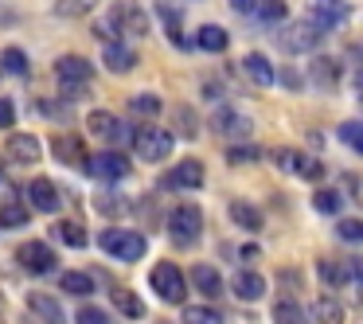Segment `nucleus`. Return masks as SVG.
Segmentation results:
<instances>
[{
  "label": "nucleus",
  "mask_w": 363,
  "mask_h": 324,
  "mask_svg": "<svg viewBox=\"0 0 363 324\" xmlns=\"http://www.w3.org/2000/svg\"><path fill=\"white\" fill-rule=\"evenodd\" d=\"M55 79H59V86H63L67 98H86L90 82H94V67L82 55H63L55 63Z\"/></svg>",
  "instance_id": "f257e3e1"
},
{
  "label": "nucleus",
  "mask_w": 363,
  "mask_h": 324,
  "mask_svg": "<svg viewBox=\"0 0 363 324\" xmlns=\"http://www.w3.org/2000/svg\"><path fill=\"white\" fill-rule=\"evenodd\" d=\"M324 43V32L313 24V20H293V24H285L281 32H277V48L289 51V55H305V51H316Z\"/></svg>",
  "instance_id": "f03ea898"
},
{
  "label": "nucleus",
  "mask_w": 363,
  "mask_h": 324,
  "mask_svg": "<svg viewBox=\"0 0 363 324\" xmlns=\"http://www.w3.org/2000/svg\"><path fill=\"white\" fill-rule=\"evenodd\" d=\"M98 246H102L106 254H113V258H121V262H141L145 250H149V242H145L137 230H121V227H106L102 235H98Z\"/></svg>",
  "instance_id": "7ed1b4c3"
},
{
  "label": "nucleus",
  "mask_w": 363,
  "mask_h": 324,
  "mask_svg": "<svg viewBox=\"0 0 363 324\" xmlns=\"http://www.w3.org/2000/svg\"><path fill=\"white\" fill-rule=\"evenodd\" d=\"M149 281H152V293L164 297L168 305H184V297H188V281H184V269L176 262H157L149 269Z\"/></svg>",
  "instance_id": "20e7f679"
},
{
  "label": "nucleus",
  "mask_w": 363,
  "mask_h": 324,
  "mask_svg": "<svg viewBox=\"0 0 363 324\" xmlns=\"http://www.w3.org/2000/svg\"><path fill=\"white\" fill-rule=\"evenodd\" d=\"M137 149V157L149 160V164H160V160H168V152L176 149L172 145V133L168 129H157V125H141L133 133V141H129Z\"/></svg>",
  "instance_id": "39448f33"
},
{
  "label": "nucleus",
  "mask_w": 363,
  "mask_h": 324,
  "mask_svg": "<svg viewBox=\"0 0 363 324\" xmlns=\"http://www.w3.org/2000/svg\"><path fill=\"white\" fill-rule=\"evenodd\" d=\"M199 230H203V211L196 203L172 207V215H168V235H172L176 246H191L199 238Z\"/></svg>",
  "instance_id": "423d86ee"
},
{
  "label": "nucleus",
  "mask_w": 363,
  "mask_h": 324,
  "mask_svg": "<svg viewBox=\"0 0 363 324\" xmlns=\"http://www.w3.org/2000/svg\"><path fill=\"white\" fill-rule=\"evenodd\" d=\"M86 172L94 176V180H102V184H121L129 172H133V164H129V157L125 152H98V157H90L86 160Z\"/></svg>",
  "instance_id": "0eeeda50"
},
{
  "label": "nucleus",
  "mask_w": 363,
  "mask_h": 324,
  "mask_svg": "<svg viewBox=\"0 0 363 324\" xmlns=\"http://www.w3.org/2000/svg\"><path fill=\"white\" fill-rule=\"evenodd\" d=\"M274 164L281 168V172L297 176V180H324V164L316 157H308V152H297V149H277L274 152Z\"/></svg>",
  "instance_id": "6e6552de"
},
{
  "label": "nucleus",
  "mask_w": 363,
  "mask_h": 324,
  "mask_svg": "<svg viewBox=\"0 0 363 324\" xmlns=\"http://www.w3.org/2000/svg\"><path fill=\"white\" fill-rule=\"evenodd\" d=\"M211 129L215 133L223 137V141H246V137H250V118H246V113H238L235 106H219V110L211 113Z\"/></svg>",
  "instance_id": "1a4fd4ad"
},
{
  "label": "nucleus",
  "mask_w": 363,
  "mask_h": 324,
  "mask_svg": "<svg viewBox=\"0 0 363 324\" xmlns=\"http://www.w3.org/2000/svg\"><path fill=\"white\" fill-rule=\"evenodd\" d=\"M308 20L320 32H328V28H340L352 20V4L347 0H308Z\"/></svg>",
  "instance_id": "9d476101"
},
{
  "label": "nucleus",
  "mask_w": 363,
  "mask_h": 324,
  "mask_svg": "<svg viewBox=\"0 0 363 324\" xmlns=\"http://www.w3.org/2000/svg\"><path fill=\"white\" fill-rule=\"evenodd\" d=\"M16 262L28 269V274H51V269H59V258H55V250H51L48 242H24L16 250Z\"/></svg>",
  "instance_id": "9b49d317"
},
{
  "label": "nucleus",
  "mask_w": 363,
  "mask_h": 324,
  "mask_svg": "<svg viewBox=\"0 0 363 324\" xmlns=\"http://www.w3.org/2000/svg\"><path fill=\"white\" fill-rule=\"evenodd\" d=\"M90 133L102 137L106 145H129L133 141V129H129L125 121H118L113 113H106V110L90 113Z\"/></svg>",
  "instance_id": "f8f14e48"
},
{
  "label": "nucleus",
  "mask_w": 363,
  "mask_h": 324,
  "mask_svg": "<svg viewBox=\"0 0 363 324\" xmlns=\"http://www.w3.org/2000/svg\"><path fill=\"white\" fill-rule=\"evenodd\" d=\"M164 188H180V191H196V188H203V164H199L196 157L180 160V164H176L172 172L164 176Z\"/></svg>",
  "instance_id": "ddd939ff"
},
{
  "label": "nucleus",
  "mask_w": 363,
  "mask_h": 324,
  "mask_svg": "<svg viewBox=\"0 0 363 324\" xmlns=\"http://www.w3.org/2000/svg\"><path fill=\"white\" fill-rule=\"evenodd\" d=\"M4 152H9L16 164H35V160L43 157V141L32 133H12L9 145H4Z\"/></svg>",
  "instance_id": "4468645a"
},
{
  "label": "nucleus",
  "mask_w": 363,
  "mask_h": 324,
  "mask_svg": "<svg viewBox=\"0 0 363 324\" xmlns=\"http://www.w3.org/2000/svg\"><path fill=\"white\" fill-rule=\"evenodd\" d=\"M102 63H106V71L125 74V71H133V67H137V51L129 48V43H121V40H106V48H102Z\"/></svg>",
  "instance_id": "2eb2a0df"
},
{
  "label": "nucleus",
  "mask_w": 363,
  "mask_h": 324,
  "mask_svg": "<svg viewBox=\"0 0 363 324\" xmlns=\"http://www.w3.org/2000/svg\"><path fill=\"white\" fill-rule=\"evenodd\" d=\"M28 199H32V207H40L43 215H55L59 207H63V196H59V188L51 180H32L28 184Z\"/></svg>",
  "instance_id": "dca6fc26"
},
{
  "label": "nucleus",
  "mask_w": 363,
  "mask_h": 324,
  "mask_svg": "<svg viewBox=\"0 0 363 324\" xmlns=\"http://www.w3.org/2000/svg\"><path fill=\"white\" fill-rule=\"evenodd\" d=\"M51 157L67 168H86V160H90L79 137H55V141H51Z\"/></svg>",
  "instance_id": "f3484780"
},
{
  "label": "nucleus",
  "mask_w": 363,
  "mask_h": 324,
  "mask_svg": "<svg viewBox=\"0 0 363 324\" xmlns=\"http://www.w3.org/2000/svg\"><path fill=\"white\" fill-rule=\"evenodd\" d=\"M308 79L320 90H336L340 86V63L332 55H313L308 59Z\"/></svg>",
  "instance_id": "a211bd4d"
},
{
  "label": "nucleus",
  "mask_w": 363,
  "mask_h": 324,
  "mask_svg": "<svg viewBox=\"0 0 363 324\" xmlns=\"http://www.w3.org/2000/svg\"><path fill=\"white\" fill-rule=\"evenodd\" d=\"M230 289L242 301H262L266 297V277H262L258 269H238V274L230 277Z\"/></svg>",
  "instance_id": "6ab92c4d"
},
{
  "label": "nucleus",
  "mask_w": 363,
  "mask_h": 324,
  "mask_svg": "<svg viewBox=\"0 0 363 324\" xmlns=\"http://www.w3.org/2000/svg\"><path fill=\"white\" fill-rule=\"evenodd\" d=\"M242 74L254 82V86H274V82H277L274 63H269L266 55H258V51H250V55L242 59Z\"/></svg>",
  "instance_id": "aec40b11"
},
{
  "label": "nucleus",
  "mask_w": 363,
  "mask_h": 324,
  "mask_svg": "<svg viewBox=\"0 0 363 324\" xmlns=\"http://www.w3.org/2000/svg\"><path fill=\"white\" fill-rule=\"evenodd\" d=\"M28 308H32L35 320H43V324H67V316H63V308H59V301L48 297V293H28Z\"/></svg>",
  "instance_id": "412c9836"
},
{
  "label": "nucleus",
  "mask_w": 363,
  "mask_h": 324,
  "mask_svg": "<svg viewBox=\"0 0 363 324\" xmlns=\"http://www.w3.org/2000/svg\"><path fill=\"white\" fill-rule=\"evenodd\" d=\"M113 24H118V32H125V35H145L149 32V20H145V12L137 9V4H125V9L113 12Z\"/></svg>",
  "instance_id": "4be33fe9"
},
{
  "label": "nucleus",
  "mask_w": 363,
  "mask_h": 324,
  "mask_svg": "<svg viewBox=\"0 0 363 324\" xmlns=\"http://www.w3.org/2000/svg\"><path fill=\"white\" fill-rule=\"evenodd\" d=\"M51 238H59V242L82 250V246H86V227H82L79 219H59L55 227H51Z\"/></svg>",
  "instance_id": "5701e85b"
},
{
  "label": "nucleus",
  "mask_w": 363,
  "mask_h": 324,
  "mask_svg": "<svg viewBox=\"0 0 363 324\" xmlns=\"http://www.w3.org/2000/svg\"><path fill=\"white\" fill-rule=\"evenodd\" d=\"M191 285H196L203 297H219V293H223V277H219V269H215V266H196V269H191Z\"/></svg>",
  "instance_id": "b1692460"
},
{
  "label": "nucleus",
  "mask_w": 363,
  "mask_h": 324,
  "mask_svg": "<svg viewBox=\"0 0 363 324\" xmlns=\"http://www.w3.org/2000/svg\"><path fill=\"white\" fill-rule=\"evenodd\" d=\"M227 43H230V35L223 32V28H215V24H203L196 32V48L199 51H211V55H219V51H227Z\"/></svg>",
  "instance_id": "393cba45"
},
{
  "label": "nucleus",
  "mask_w": 363,
  "mask_h": 324,
  "mask_svg": "<svg viewBox=\"0 0 363 324\" xmlns=\"http://www.w3.org/2000/svg\"><path fill=\"white\" fill-rule=\"evenodd\" d=\"M313 316H316V324H344L347 320L344 305H340L336 297H316L313 301Z\"/></svg>",
  "instance_id": "a878e982"
},
{
  "label": "nucleus",
  "mask_w": 363,
  "mask_h": 324,
  "mask_svg": "<svg viewBox=\"0 0 363 324\" xmlns=\"http://www.w3.org/2000/svg\"><path fill=\"white\" fill-rule=\"evenodd\" d=\"M113 305H118V313L129 316V320H141V316H145V305H141V297H137L133 289H121V285H113Z\"/></svg>",
  "instance_id": "bb28decb"
},
{
  "label": "nucleus",
  "mask_w": 363,
  "mask_h": 324,
  "mask_svg": "<svg viewBox=\"0 0 363 324\" xmlns=\"http://www.w3.org/2000/svg\"><path fill=\"white\" fill-rule=\"evenodd\" d=\"M230 219L242 230H262V211L254 203H246V199H235V203H230Z\"/></svg>",
  "instance_id": "cd10ccee"
},
{
  "label": "nucleus",
  "mask_w": 363,
  "mask_h": 324,
  "mask_svg": "<svg viewBox=\"0 0 363 324\" xmlns=\"http://www.w3.org/2000/svg\"><path fill=\"white\" fill-rule=\"evenodd\" d=\"M254 16H258L262 24H277V20L289 16V4H285V0H258V4H254Z\"/></svg>",
  "instance_id": "c85d7f7f"
},
{
  "label": "nucleus",
  "mask_w": 363,
  "mask_h": 324,
  "mask_svg": "<svg viewBox=\"0 0 363 324\" xmlns=\"http://www.w3.org/2000/svg\"><path fill=\"white\" fill-rule=\"evenodd\" d=\"M63 293H71V297H90L94 293V277L90 274H63Z\"/></svg>",
  "instance_id": "c756f323"
},
{
  "label": "nucleus",
  "mask_w": 363,
  "mask_h": 324,
  "mask_svg": "<svg viewBox=\"0 0 363 324\" xmlns=\"http://www.w3.org/2000/svg\"><path fill=\"white\" fill-rule=\"evenodd\" d=\"M35 110H40V118H51V121H67L71 118V102H59V98H40L35 102Z\"/></svg>",
  "instance_id": "7c9ffc66"
},
{
  "label": "nucleus",
  "mask_w": 363,
  "mask_h": 324,
  "mask_svg": "<svg viewBox=\"0 0 363 324\" xmlns=\"http://www.w3.org/2000/svg\"><path fill=\"white\" fill-rule=\"evenodd\" d=\"M98 211H102L106 219H121V215H129L133 207H129L125 196H106L102 191V196H98Z\"/></svg>",
  "instance_id": "2f4dec72"
},
{
  "label": "nucleus",
  "mask_w": 363,
  "mask_h": 324,
  "mask_svg": "<svg viewBox=\"0 0 363 324\" xmlns=\"http://www.w3.org/2000/svg\"><path fill=\"white\" fill-rule=\"evenodd\" d=\"M274 324H305V308L297 301H277L274 305Z\"/></svg>",
  "instance_id": "473e14b6"
},
{
  "label": "nucleus",
  "mask_w": 363,
  "mask_h": 324,
  "mask_svg": "<svg viewBox=\"0 0 363 324\" xmlns=\"http://www.w3.org/2000/svg\"><path fill=\"white\" fill-rule=\"evenodd\" d=\"M313 207L320 215H340V207H344V196H340L336 188H320L316 191V199H313Z\"/></svg>",
  "instance_id": "72a5a7b5"
},
{
  "label": "nucleus",
  "mask_w": 363,
  "mask_h": 324,
  "mask_svg": "<svg viewBox=\"0 0 363 324\" xmlns=\"http://www.w3.org/2000/svg\"><path fill=\"white\" fill-rule=\"evenodd\" d=\"M184 324H223V313L207 305H188L184 308Z\"/></svg>",
  "instance_id": "f704fd0d"
},
{
  "label": "nucleus",
  "mask_w": 363,
  "mask_h": 324,
  "mask_svg": "<svg viewBox=\"0 0 363 324\" xmlns=\"http://www.w3.org/2000/svg\"><path fill=\"white\" fill-rule=\"evenodd\" d=\"M157 12H160V20H164V32L172 35V43H176V48H188V40L180 35V12H176V9H168V4H157Z\"/></svg>",
  "instance_id": "c9c22d12"
},
{
  "label": "nucleus",
  "mask_w": 363,
  "mask_h": 324,
  "mask_svg": "<svg viewBox=\"0 0 363 324\" xmlns=\"http://www.w3.org/2000/svg\"><path fill=\"white\" fill-rule=\"evenodd\" d=\"M0 71L28 74V55H24L20 48H4V51H0Z\"/></svg>",
  "instance_id": "e433bc0d"
},
{
  "label": "nucleus",
  "mask_w": 363,
  "mask_h": 324,
  "mask_svg": "<svg viewBox=\"0 0 363 324\" xmlns=\"http://www.w3.org/2000/svg\"><path fill=\"white\" fill-rule=\"evenodd\" d=\"M172 121H176V129H180L184 137H196L199 133V121H196V110H191V106H176Z\"/></svg>",
  "instance_id": "4c0bfd02"
},
{
  "label": "nucleus",
  "mask_w": 363,
  "mask_h": 324,
  "mask_svg": "<svg viewBox=\"0 0 363 324\" xmlns=\"http://www.w3.org/2000/svg\"><path fill=\"white\" fill-rule=\"evenodd\" d=\"M340 141L363 157V121H344V125H340Z\"/></svg>",
  "instance_id": "58836bf2"
},
{
  "label": "nucleus",
  "mask_w": 363,
  "mask_h": 324,
  "mask_svg": "<svg viewBox=\"0 0 363 324\" xmlns=\"http://www.w3.org/2000/svg\"><path fill=\"white\" fill-rule=\"evenodd\" d=\"M98 0H55V16H86V12H94Z\"/></svg>",
  "instance_id": "ea45409f"
},
{
  "label": "nucleus",
  "mask_w": 363,
  "mask_h": 324,
  "mask_svg": "<svg viewBox=\"0 0 363 324\" xmlns=\"http://www.w3.org/2000/svg\"><path fill=\"white\" fill-rule=\"evenodd\" d=\"M28 219H32V215H28L20 203H4V207H0V227H24Z\"/></svg>",
  "instance_id": "a19ab883"
},
{
  "label": "nucleus",
  "mask_w": 363,
  "mask_h": 324,
  "mask_svg": "<svg viewBox=\"0 0 363 324\" xmlns=\"http://www.w3.org/2000/svg\"><path fill=\"white\" fill-rule=\"evenodd\" d=\"M316 269H320V281H324V285H340V289L347 285V269L336 266V262H320Z\"/></svg>",
  "instance_id": "79ce46f5"
},
{
  "label": "nucleus",
  "mask_w": 363,
  "mask_h": 324,
  "mask_svg": "<svg viewBox=\"0 0 363 324\" xmlns=\"http://www.w3.org/2000/svg\"><path fill=\"white\" fill-rule=\"evenodd\" d=\"M336 230L344 242H363V219H340Z\"/></svg>",
  "instance_id": "37998d69"
},
{
  "label": "nucleus",
  "mask_w": 363,
  "mask_h": 324,
  "mask_svg": "<svg viewBox=\"0 0 363 324\" xmlns=\"http://www.w3.org/2000/svg\"><path fill=\"white\" fill-rule=\"evenodd\" d=\"M74 320L79 324H110V316H106L102 308H94V305H82L79 313H74Z\"/></svg>",
  "instance_id": "c03bdc74"
},
{
  "label": "nucleus",
  "mask_w": 363,
  "mask_h": 324,
  "mask_svg": "<svg viewBox=\"0 0 363 324\" xmlns=\"http://www.w3.org/2000/svg\"><path fill=\"white\" fill-rule=\"evenodd\" d=\"M133 110H137V113H145V118H157V113H160V98L141 94V98H133Z\"/></svg>",
  "instance_id": "a18cd8bd"
},
{
  "label": "nucleus",
  "mask_w": 363,
  "mask_h": 324,
  "mask_svg": "<svg viewBox=\"0 0 363 324\" xmlns=\"http://www.w3.org/2000/svg\"><path fill=\"white\" fill-rule=\"evenodd\" d=\"M227 160H230V164H242V160H258V149H254V145H238V141H235V149L227 152Z\"/></svg>",
  "instance_id": "49530a36"
},
{
  "label": "nucleus",
  "mask_w": 363,
  "mask_h": 324,
  "mask_svg": "<svg viewBox=\"0 0 363 324\" xmlns=\"http://www.w3.org/2000/svg\"><path fill=\"white\" fill-rule=\"evenodd\" d=\"M12 125H16V106H12V98H0V129Z\"/></svg>",
  "instance_id": "de8ad7c7"
},
{
  "label": "nucleus",
  "mask_w": 363,
  "mask_h": 324,
  "mask_svg": "<svg viewBox=\"0 0 363 324\" xmlns=\"http://www.w3.org/2000/svg\"><path fill=\"white\" fill-rule=\"evenodd\" d=\"M16 199H20V188L0 176V207H4V203H16Z\"/></svg>",
  "instance_id": "09e8293b"
},
{
  "label": "nucleus",
  "mask_w": 363,
  "mask_h": 324,
  "mask_svg": "<svg viewBox=\"0 0 363 324\" xmlns=\"http://www.w3.org/2000/svg\"><path fill=\"white\" fill-rule=\"evenodd\" d=\"M347 59L355 63V79L363 82V43H352V48H347Z\"/></svg>",
  "instance_id": "8fccbe9b"
},
{
  "label": "nucleus",
  "mask_w": 363,
  "mask_h": 324,
  "mask_svg": "<svg viewBox=\"0 0 363 324\" xmlns=\"http://www.w3.org/2000/svg\"><path fill=\"white\" fill-rule=\"evenodd\" d=\"M277 79H281V82H285V86H289V90H301V74H297V71H281V74H277Z\"/></svg>",
  "instance_id": "3c124183"
},
{
  "label": "nucleus",
  "mask_w": 363,
  "mask_h": 324,
  "mask_svg": "<svg viewBox=\"0 0 363 324\" xmlns=\"http://www.w3.org/2000/svg\"><path fill=\"white\" fill-rule=\"evenodd\" d=\"M254 4H258V0H230V9L235 12H254Z\"/></svg>",
  "instance_id": "603ef678"
},
{
  "label": "nucleus",
  "mask_w": 363,
  "mask_h": 324,
  "mask_svg": "<svg viewBox=\"0 0 363 324\" xmlns=\"http://www.w3.org/2000/svg\"><path fill=\"white\" fill-rule=\"evenodd\" d=\"M359 102H363V90H359Z\"/></svg>",
  "instance_id": "864d4df0"
},
{
  "label": "nucleus",
  "mask_w": 363,
  "mask_h": 324,
  "mask_svg": "<svg viewBox=\"0 0 363 324\" xmlns=\"http://www.w3.org/2000/svg\"><path fill=\"white\" fill-rule=\"evenodd\" d=\"M160 324H164V320H160Z\"/></svg>",
  "instance_id": "5fc2aeb1"
}]
</instances>
